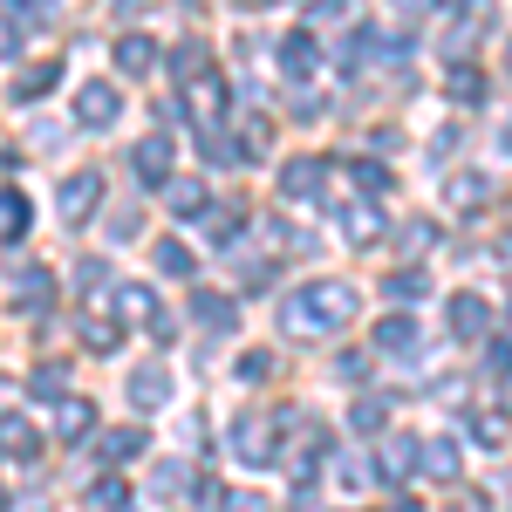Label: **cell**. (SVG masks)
<instances>
[{"label": "cell", "mask_w": 512, "mask_h": 512, "mask_svg": "<svg viewBox=\"0 0 512 512\" xmlns=\"http://www.w3.org/2000/svg\"><path fill=\"white\" fill-rule=\"evenodd\" d=\"M287 335H342L355 321V287L349 280H308L301 294H287Z\"/></svg>", "instance_id": "1"}, {"label": "cell", "mask_w": 512, "mask_h": 512, "mask_svg": "<svg viewBox=\"0 0 512 512\" xmlns=\"http://www.w3.org/2000/svg\"><path fill=\"white\" fill-rule=\"evenodd\" d=\"M274 451H280V431L267 417H239L233 424V458L239 465H274Z\"/></svg>", "instance_id": "2"}, {"label": "cell", "mask_w": 512, "mask_h": 512, "mask_svg": "<svg viewBox=\"0 0 512 512\" xmlns=\"http://www.w3.org/2000/svg\"><path fill=\"white\" fill-rule=\"evenodd\" d=\"M117 117H123L117 82H82V89H76V123H89V130H110Z\"/></svg>", "instance_id": "3"}, {"label": "cell", "mask_w": 512, "mask_h": 512, "mask_svg": "<svg viewBox=\"0 0 512 512\" xmlns=\"http://www.w3.org/2000/svg\"><path fill=\"white\" fill-rule=\"evenodd\" d=\"M274 55H280V76H287V82H308L321 69V41L308 35V28H301V35H280Z\"/></svg>", "instance_id": "4"}, {"label": "cell", "mask_w": 512, "mask_h": 512, "mask_svg": "<svg viewBox=\"0 0 512 512\" xmlns=\"http://www.w3.org/2000/svg\"><path fill=\"white\" fill-rule=\"evenodd\" d=\"M55 198H62V219H89L103 205V171H69Z\"/></svg>", "instance_id": "5"}, {"label": "cell", "mask_w": 512, "mask_h": 512, "mask_svg": "<svg viewBox=\"0 0 512 512\" xmlns=\"http://www.w3.org/2000/svg\"><path fill=\"white\" fill-rule=\"evenodd\" d=\"M451 335H458V342H485V335H492V308H485L478 294H451Z\"/></svg>", "instance_id": "6"}, {"label": "cell", "mask_w": 512, "mask_h": 512, "mask_svg": "<svg viewBox=\"0 0 512 512\" xmlns=\"http://www.w3.org/2000/svg\"><path fill=\"white\" fill-rule=\"evenodd\" d=\"M192 321L198 328H205V335H233V294H212V287H205V294H192Z\"/></svg>", "instance_id": "7"}, {"label": "cell", "mask_w": 512, "mask_h": 512, "mask_svg": "<svg viewBox=\"0 0 512 512\" xmlns=\"http://www.w3.org/2000/svg\"><path fill=\"white\" fill-rule=\"evenodd\" d=\"M130 171H137L144 185H171V144H164V137H144V144L130 151Z\"/></svg>", "instance_id": "8"}, {"label": "cell", "mask_w": 512, "mask_h": 512, "mask_svg": "<svg viewBox=\"0 0 512 512\" xmlns=\"http://www.w3.org/2000/svg\"><path fill=\"white\" fill-rule=\"evenodd\" d=\"M321 185H328V164L321 158H294L280 171V192L287 198H321Z\"/></svg>", "instance_id": "9"}, {"label": "cell", "mask_w": 512, "mask_h": 512, "mask_svg": "<svg viewBox=\"0 0 512 512\" xmlns=\"http://www.w3.org/2000/svg\"><path fill=\"white\" fill-rule=\"evenodd\" d=\"M376 349L417 355V349H424V335H417V321H410V315H383V321H376Z\"/></svg>", "instance_id": "10"}, {"label": "cell", "mask_w": 512, "mask_h": 512, "mask_svg": "<svg viewBox=\"0 0 512 512\" xmlns=\"http://www.w3.org/2000/svg\"><path fill=\"white\" fill-rule=\"evenodd\" d=\"M117 69L123 76H151V69H158V41L151 35H117Z\"/></svg>", "instance_id": "11"}, {"label": "cell", "mask_w": 512, "mask_h": 512, "mask_svg": "<svg viewBox=\"0 0 512 512\" xmlns=\"http://www.w3.org/2000/svg\"><path fill=\"white\" fill-rule=\"evenodd\" d=\"M89 431H96V403L62 396V403H55V437H69V444H76V437H89Z\"/></svg>", "instance_id": "12"}, {"label": "cell", "mask_w": 512, "mask_h": 512, "mask_svg": "<svg viewBox=\"0 0 512 512\" xmlns=\"http://www.w3.org/2000/svg\"><path fill=\"white\" fill-rule=\"evenodd\" d=\"M41 451V431L28 417H0V458H35Z\"/></svg>", "instance_id": "13"}, {"label": "cell", "mask_w": 512, "mask_h": 512, "mask_svg": "<svg viewBox=\"0 0 512 512\" xmlns=\"http://www.w3.org/2000/svg\"><path fill=\"white\" fill-rule=\"evenodd\" d=\"M130 403H137V410H164V403H171V376H164V369H137V376H130Z\"/></svg>", "instance_id": "14"}, {"label": "cell", "mask_w": 512, "mask_h": 512, "mask_svg": "<svg viewBox=\"0 0 512 512\" xmlns=\"http://www.w3.org/2000/svg\"><path fill=\"white\" fill-rule=\"evenodd\" d=\"M55 82H62V62H35V69H21V76H14V103H41Z\"/></svg>", "instance_id": "15"}, {"label": "cell", "mask_w": 512, "mask_h": 512, "mask_svg": "<svg viewBox=\"0 0 512 512\" xmlns=\"http://www.w3.org/2000/svg\"><path fill=\"white\" fill-rule=\"evenodd\" d=\"M137 451H144V431H137V424H117V431H103V437H96V458H110V465L137 458Z\"/></svg>", "instance_id": "16"}, {"label": "cell", "mask_w": 512, "mask_h": 512, "mask_svg": "<svg viewBox=\"0 0 512 512\" xmlns=\"http://www.w3.org/2000/svg\"><path fill=\"white\" fill-rule=\"evenodd\" d=\"M417 465L431 478H458V444L451 437H431V444H417Z\"/></svg>", "instance_id": "17"}, {"label": "cell", "mask_w": 512, "mask_h": 512, "mask_svg": "<svg viewBox=\"0 0 512 512\" xmlns=\"http://www.w3.org/2000/svg\"><path fill=\"white\" fill-rule=\"evenodd\" d=\"M48 301H55V280L41 267H21V315H48Z\"/></svg>", "instance_id": "18"}, {"label": "cell", "mask_w": 512, "mask_h": 512, "mask_svg": "<svg viewBox=\"0 0 512 512\" xmlns=\"http://www.w3.org/2000/svg\"><path fill=\"white\" fill-rule=\"evenodd\" d=\"M117 315L123 321H151V315H158V294L137 287V280H123V287H117Z\"/></svg>", "instance_id": "19"}, {"label": "cell", "mask_w": 512, "mask_h": 512, "mask_svg": "<svg viewBox=\"0 0 512 512\" xmlns=\"http://www.w3.org/2000/svg\"><path fill=\"white\" fill-rule=\"evenodd\" d=\"M62 390H69V369L62 362H41L35 376H28V396L35 403H62Z\"/></svg>", "instance_id": "20"}, {"label": "cell", "mask_w": 512, "mask_h": 512, "mask_svg": "<svg viewBox=\"0 0 512 512\" xmlns=\"http://www.w3.org/2000/svg\"><path fill=\"white\" fill-rule=\"evenodd\" d=\"M28 219H35V205L21 192H0V239H21L28 233Z\"/></svg>", "instance_id": "21"}, {"label": "cell", "mask_w": 512, "mask_h": 512, "mask_svg": "<svg viewBox=\"0 0 512 512\" xmlns=\"http://www.w3.org/2000/svg\"><path fill=\"white\" fill-rule=\"evenodd\" d=\"M185 96H192V110L205 117V130H212V117L226 110V89H219V76H198L192 89H185Z\"/></svg>", "instance_id": "22"}, {"label": "cell", "mask_w": 512, "mask_h": 512, "mask_svg": "<svg viewBox=\"0 0 512 512\" xmlns=\"http://www.w3.org/2000/svg\"><path fill=\"white\" fill-rule=\"evenodd\" d=\"M171 212H178V219H212V198H205V185H171Z\"/></svg>", "instance_id": "23"}, {"label": "cell", "mask_w": 512, "mask_h": 512, "mask_svg": "<svg viewBox=\"0 0 512 512\" xmlns=\"http://www.w3.org/2000/svg\"><path fill=\"white\" fill-rule=\"evenodd\" d=\"M274 369H280V362H274V349H246V355H239V369H233V376H239V383H274Z\"/></svg>", "instance_id": "24"}, {"label": "cell", "mask_w": 512, "mask_h": 512, "mask_svg": "<svg viewBox=\"0 0 512 512\" xmlns=\"http://www.w3.org/2000/svg\"><path fill=\"white\" fill-rule=\"evenodd\" d=\"M171 69H178L185 82H198L205 69H212V55H205V41H185V48H171Z\"/></svg>", "instance_id": "25"}, {"label": "cell", "mask_w": 512, "mask_h": 512, "mask_svg": "<svg viewBox=\"0 0 512 512\" xmlns=\"http://www.w3.org/2000/svg\"><path fill=\"white\" fill-rule=\"evenodd\" d=\"M410 465H417V437H396L390 451H383V478H390V485H403V472H410Z\"/></svg>", "instance_id": "26"}, {"label": "cell", "mask_w": 512, "mask_h": 512, "mask_svg": "<svg viewBox=\"0 0 512 512\" xmlns=\"http://www.w3.org/2000/svg\"><path fill=\"white\" fill-rule=\"evenodd\" d=\"M451 103L478 110V103H485V76H478V69H451Z\"/></svg>", "instance_id": "27"}, {"label": "cell", "mask_w": 512, "mask_h": 512, "mask_svg": "<svg viewBox=\"0 0 512 512\" xmlns=\"http://www.w3.org/2000/svg\"><path fill=\"white\" fill-rule=\"evenodd\" d=\"M349 239H355V246L383 239V212H376V205H355V212H349Z\"/></svg>", "instance_id": "28"}, {"label": "cell", "mask_w": 512, "mask_h": 512, "mask_svg": "<svg viewBox=\"0 0 512 512\" xmlns=\"http://www.w3.org/2000/svg\"><path fill=\"white\" fill-rule=\"evenodd\" d=\"M390 294L396 301H424V294H431V274H424V267H403V274H390Z\"/></svg>", "instance_id": "29"}, {"label": "cell", "mask_w": 512, "mask_h": 512, "mask_svg": "<svg viewBox=\"0 0 512 512\" xmlns=\"http://www.w3.org/2000/svg\"><path fill=\"white\" fill-rule=\"evenodd\" d=\"M158 274H192V246L185 239H158Z\"/></svg>", "instance_id": "30"}, {"label": "cell", "mask_w": 512, "mask_h": 512, "mask_svg": "<svg viewBox=\"0 0 512 512\" xmlns=\"http://www.w3.org/2000/svg\"><path fill=\"white\" fill-rule=\"evenodd\" d=\"M349 424H355L362 437H376V431H383V396H362V403L349 410Z\"/></svg>", "instance_id": "31"}, {"label": "cell", "mask_w": 512, "mask_h": 512, "mask_svg": "<svg viewBox=\"0 0 512 512\" xmlns=\"http://www.w3.org/2000/svg\"><path fill=\"white\" fill-rule=\"evenodd\" d=\"M472 198H492V178H451V205H465V212H472Z\"/></svg>", "instance_id": "32"}, {"label": "cell", "mask_w": 512, "mask_h": 512, "mask_svg": "<svg viewBox=\"0 0 512 512\" xmlns=\"http://www.w3.org/2000/svg\"><path fill=\"white\" fill-rule=\"evenodd\" d=\"M151 492H158V499H171V492H185V465H178V458H164L158 472H151Z\"/></svg>", "instance_id": "33"}, {"label": "cell", "mask_w": 512, "mask_h": 512, "mask_svg": "<svg viewBox=\"0 0 512 512\" xmlns=\"http://www.w3.org/2000/svg\"><path fill=\"white\" fill-rule=\"evenodd\" d=\"M239 280H246L253 294H267V287L280 280V267H274V260H246V267H239Z\"/></svg>", "instance_id": "34"}, {"label": "cell", "mask_w": 512, "mask_h": 512, "mask_svg": "<svg viewBox=\"0 0 512 512\" xmlns=\"http://www.w3.org/2000/svg\"><path fill=\"white\" fill-rule=\"evenodd\" d=\"M335 478H342V485H369V478H376V465H369V458H349V451H342V458H335Z\"/></svg>", "instance_id": "35"}, {"label": "cell", "mask_w": 512, "mask_h": 512, "mask_svg": "<svg viewBox=\"0 0 512 512\" xmlns=\"http://www.w3.org/2000/svg\"><path fill=\"white\" fill-rule=\"evenodd\" d=\"M82 342H89V349H96V355H110V349H117V342H123V335H117V328H110V321H82Z\"/></svg>", "instance_id": "36"}, {"label": "cell", "mask_w": 512, "mask_h": 512, "mask_svg": "<svg viewBox=\"0 0 512 512\" xmlns=\"http://www.w3.org/2000/svg\"><path fill=\"white\" fill-rule=\"evenodd\" d=\"M96 506H103V512H123V506H130V485H123V478H103V485H96Z\"/></svg>", "instance_id": "37"}, {"label": "cell", "mask_w": 512, "mask_h": 512, "mask_svg": "<svg viewBox=\"0 0 512 512\" xmlns=\"http://www.w3.org/2000/svg\"><path fill=\"white\" fill-rule=\"evenodd\" d=\"M76 287H82V294H96V287H110V267H103V260H82V267H76Z\"/></svg>", "instance_id": "38"}, {"label": "cell", "mask_w": 512, "mask_h": 512, "mask_svg": "<svg viewBox=\"0 0 512 512\" xmlns=\"http://www.w3.org/2000/svg\"><path fill=\"white\" fill-rule=\"evenodd\" d=\"M335 376H342V383H362V376H369V355H335Z\"/></svg>", "instance_id": "39"}, {"label": "cell", "mask_w": 512, "mask_h": 512, "mask_svg": "<svg viewBox=\"0 0 512 512\" xmlns=\"http://www.w3.org/2000/svg\"><path fill=\"white\" fill-rule=\"evenodd\" d=\"M355 185H362V192H383V185H390V171L369 158V164H355Z\"/></svg>", "instance_id": "40"}, {"label": "cell", "mask_w": 512, "mask_h": 512, "mask_svg": "<svg viewBox=\"0 0 512 512\" xmlns=\"http://www.w3.org/2000/svg\"><path fill=\"white\" fill-rule=\"evenodd\" d=\"M219 512H267V499H260V492H226Z\"/></svg>", "instance_id": "41"}, {"label": "cell", "mask_w": 512, "mask_h": 512, "mask_svg": "<svg viewBox=\"0 0 512 512\" xmlns=\"http://www.w3.org/2000/svg\"><path fill=\"white\" fill-rule=\"evenodd\" d=\"M7 7H14V21H48V14H55V7H48V0H7Z\"/></svg>", "instance_id": "42"}, {"label": "cell", "mask_w": 512, "mask_h": 512, "mask_svg": "<svg viewBox=\"0 0 512 512\" xmlns=\"http://www.w3.org/2000/svg\"><path fill=\"white\" fill-rule=\"evenodd\" d=\"M192 506H198V512H212V506H219V485H212L205 472H198V485H192Z\"/></svg>", "instance_id": "43"}, {"label": "cell", "mask_w": 512, "mask_h": 512, "mask_svg": "<svg viewBox=\"0 0 512 512\" xmlns=\"http://www.w3.org/2000/svg\"><path fill=\"white\" fill-rule=\"evenodd\" d=\"M465 431H472L478 444H499V437H506V431H499V417H478V424H465Z\"/></svg>", "instance_id": "44"}, {"label": "cell", "mask_w": 512, "mask_h": 512, "mask_svg": "<svg viewBox=\"0 0 512 512\" xmlns=\"http://www.w3.org/2000/svg\"><path fill=\"white\" fill-rule=\"evenodd\" d=\"M431 7H437V0H396V14H403V21H424Z\"/></svg>", "instance_id": "45"}, {"label": "cell", "mask_w": 512, "mask_h": 512, "mask_svg": "<svg viewBox=\"0 0 512 512\" xmlns=\"http://www.w3.org/2000/svg\"><path fill=\"white\" fill-rule=\"evenodd\" d=\"M14 48H21V28H14V21H0V55H14Z\"/></svg>", "instance_id": "46"}, {"label": "cell", "mask_w": 512, "mask_h": 512, "mask_svg": "<svg viewBox=\"0 0 512 512\" xmlns=\"http://www.w3.org/2000/svg\"><path fill=\"white\" fill-rule=\"evenodd\" d=\"M0 512H48V499H14V506H0Z\"/></svg>", "instance_id": "47"}, {"label": "cell", "mask_w": 512, "mask_h": 512, "mask_svg": "<svg viewBox=\"0 0 512 512\" xmlns=\"http://www.w3.org/2000/svg\"><path fill=\"white\" fill-rule=\"evenodd\" d=\"M239 7H246V14H267V7H280V0H239Z\"/></svg>", "instance_id": "48"}, {"label": "cell", "mask_w": 512, "mask_h": 512, "mask_svg": "<svg viewBox=\"0 0 512 512\" xmlns=\"http://www.w3.org/2000/svg\"><path fill=\"white\" fill-rule=\"evenodd\" d=\"M499 144H506V158H512V117H506V130H499Z\"/></svg>", "instance_id": "49"}, {"label": "cell", "mask_w": 512, "mask_h": 512, "mask_svg": "<svg viewBox=\"0 0 512 512\" xmlns=\"http://www.w3.org/2000/svg\"><path fill=\"white\" fill-rule=\"evenodd\" d=\"M390 512H417V506H410V499H396V506H390Z\"/></svg>", "instance_id": "50"}, {"label": "cell", "mask_w": 512, "mask_h": 512, "mask_svg": "<svg viewBox=\"0 0 512 512\" xmlns=\"http://www.w3.org/2000/svg\"><path fill=\"white\" fill-rule=\"evenodd\" d=\"M123 512H130V506H123Z\"/></svg>", "instance_id": "51"}, {"label": "cell", "mask_w": 512, "mask_h": 512, "mask_svg": "<svg viewBox=\"0 0 512 512\" xmlns=\"http://www.w3.org/2000/svg\"><path fill=\"white\" fill-rule=\"evenodd\" d=\"M506 62H512V55H506Z\"/></svg>", "instance_id": "52"}]
</instances>
